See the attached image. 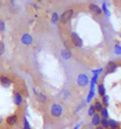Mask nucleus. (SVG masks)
<instances>
[{"instance_id":"1","label":"nucleus","mask_w":121,"mask_h":129,"mask_svg":"<svg viewBox=\"0 0 121 129\" xmlns=\"http://www.w3.org/2000/svg\"><path fill=\"white\" fill-rule=\"evenodd\" d=\"M72 15H73V10L72 9L66 10V11H65L62 14H61V22L62 23V24H66V23H68L69 21H70V19H71V17H72Z\"/></svg>"},{"instance_id":"2","label":"nucleus","mask_w":121,"mask_h":129,"mask_svg":"<svg viewBox=\"0 0 121 129\" xmlns=\"http://www.w3.org/2000/svg\"><path fill=\"white\" fill-rule=\"evenodd\" d=\"M51 113L53 117H60L61 115V113H62V107H61V106L58 104H54L52 107H51Z\"/></svg>"},{"instance_id":"3","label":"nucleus","mask_w":121,"mask_h":129,"mask_svg":"<svg viewBox=\"0 0 121 129\" xmlns=\"http://www.w3.org/2000/svg\"><path fill=\"white\" fill-rule=\"evenodd\" d=\"M71 40H72L73 44L76 46H78V47H81V46L82 45V39L79 37L77 33H74V32L71 33Z\"/></svg>"},{"instance_id":"4","label":"nucleus","mask_w":121,"mask_h":129,"mask_svg":"<svg viewBox=\"0 0 121 129\" xmlns=\"http://www.w3.org/2000/svg\"><path fill=\"white\" fill-rule=\"evenodd\" d=\"M78 83L80 86H85L88 83V78L86 75L82 74L78 77Z\"/></svg>"},{"instance_id":"5","label":"nucleus","mask_w":121,"mask_h":129,"mask_svg":"<svg viewBox=\"0 0 121 129\" xmlns=\"http://www.w3.org/2000/svg\"><path fill=\"white\" fill-rule=\"evenodd\" d=\"M89 9L93 14H96V15H99V14H102V9L98 6L96 4H90L89 5Z\"/></svg>"},{"instance_id":"6","label":"nucleus","mask_w":121,"mask_h":129,"mask_svg":"<svg viewBox=\"0 0 121 129\" xmlns=\"http://www.w3.org/2000/svg\"><path fill=\"white\" fill-rule=\"evenodd\" d=\"M21 42L25 45H30L33 42V38L28 34H25L21 38Z\"/></svg>"},{"instance_id":"7","label":"nucleus","mask_w":121,"mask_h":129,"mask_svg":"<svg viewBox=\"0 0 121 129\" xmlns=\"http://www.w3.org/2000/svg\"><path fill=\"white\" fill-rule=\"evenodd\" d=\"M0 82H1L2 86H4V87L10 86V85H11V83H12L11 80L9 79L6 76H1V77H0Z\"/></svg>"},{"instance_id":"8","label":"nucleus","mask_w":121,"mask_h":129,"mask_svg":"<svg viewBox=\"0 0 121 129\" xmlns=\"http://www.w3.org/2000/svg\"><path fill=\"white\" fill-rule=\"evenodd\" d=\"M116 70V64H115L114 62H109L107 64L106 67V73H113L114 72V71Z\"/></svg>"},{"instance_id":"9","label":"nucleus","mask_w":121,"mask_h":129,"mask_svg":"<svg viewBox=\"0 0 121 129\" xmlns=\"http://www.w3.org/2000/svg\"><path fill=\"white\" fill-rule=\"evenodd\" d=\"M17 120H18L17 116L16 115H12V116H9V117H7L6 122L9 125H14L17 122Z\"/></svg>"},{"instance_id":"10","label":"nucleus","mask_w":121,"mask_h":129,"mask_svg":"<svg viewBox=\"0 0 121 129\" xmlns=\"http://www.w3.org/2000/svg\"><path fill=\"white\" fill-rule=\"evenodd\" d=\"M22 101H23V98L21 96V95L19 93H15L14 95V103L16 104L17 106H19L20 104L22 103Z\"/></svg>"},{"instance_id":"11","label":"nucleus","mask_w":121,"mask_h":129,"mask_svg":"<svg viewBox=\"0 0 121 129\" xmlns=\"http://www.w3.org/2000/svg\"><path fill=\"white\" fill-rule=\"evenodd\" d=\"M100 117H99V116L98 115V114H94L93 115V117H92V124L95 125V126H98L99 124V122H100Z\"/></svg>"},{"instance_id":"12","label":"nucleus","mask_w":121,"mask_h":129,"mask_svg":"<svg viewBox=\"0 0 121 129\" xmlns=\"http://www.w3.org/2000/svg\"><path fill=\"white\" fill-rule=\"evenodd\" d=\"M98 91H99V93L101 96H104L105 95V88L103 84L99 85V87H98Z\"/></svg>"},{"instance_id":"13","label":"nucleus","mask_w":121,"mask_h":129,"mask_svg":"<svg viewBox=\"0 0 121 129\" xmlns=\"http://www.w3.org/2000/svg\"><path fill=\"white\" fill-rule=\"evenodd\" d=\"M61 55H62V57L64 59H66V60H67V59L71 58L70 51H68V50H63L62 51H61Z\"/></svg>"},{"instance_id":"14","label":"nucleus","mask_w":121,"mask_h":129,"mask_svg":"<svg viewBox=\"0 0 121 129\" xmlns=\"http://www.w3.org/2000/svg\"><path fill=\"white\" fill-rule=\"evenodd\" d=\"M95 110L98 111V112H102L103 109H104V107H103V105L102 103H100L99 102H97L96 103H95Z\"/></svg>"},{"instance_id":"15","label":"nucleus","mask_w":121,"mask_h":129,"mask_svg":"<svg viewBox=\"0 0 121 129\" xmlns=\"http://www.w3.org/2000/svg\"><path fill=\"white\" fill-rule=\"evenodd\" d=\"M37 99H38L39 102H43V103H45L46 102V96L44 94H41V93L37 95Z\"/></svg>"},{"instance_id":"16","label":"nucleus","mask_w":121,"mask_h":129,"mask_svg":"<svg viewBox=\"0 0 121 129\" xmlns=\"http://www.w3.org/2000/svg\"><path fill=\"white\" fill-rule=\"evenodd\" d=\"M108 122H109V126H110V127H113L114 129H115V128L117 127V123L115 122V121L109 120V121H108Z\"/></svg>"},{"instance_id":"17","label":"nucleus","mask_w":121,"mask_h":129,"mask_svg":"<svg viewBox=\"0 0 121 129\" xmlns=\"http://www.w3.org/2000/svg\"><path fill=\"white\" fill-rule=\"evenodd\" d=\"M24 121H25V122H24V129H31L29 122H28L27 119H26V117L24 118Z\"/></svg>"},{"instance_id":"18","label":"nucleus","mask_w":121,"mask_h":129,"mask_svg":"<svg viewBox=\"0 0 121 129\" xmlns=\"http://www.w3.org/2000/svg\"><path fill=\"white\" fill-rule=\"evenodd\" d=\"M95 107L94 106H91V107H89V110H88V115L89 116H93L95 114Z\"/></svg>"},{"instance_id":"19","label":"nucleus","mask_w":121,"mask_h":129,"mask_svg":"<svg viewBox=\"0 0 121 129\" xmlns=\"http://www.w3.org/2000/svg\"><path fill=\"white\" fill-rule=\"evenodd\" d=\"M100 122H102V125H103V127H104L107 128L108 127H109V122H108L106 118H103V119L100 121Z\"/></svg>"},{"instance_id":"20","label":"nucleus","mask_w":121,"mask_h":129,"mask_svg":"<svg viewBox=\"0 0 121 129\" xmlns=\"http://www.w3.org/2000/svg\"><path fill=\"white\" fill-rule=\"evenodd\" d=\"M4 50H5L4 44V42L0 41V55H2L4 53Z\"/></svg>"},{"instance_id":"21","label":"nucleus","mask_w":121,"mask_h":129,"mask_svg":"<svg viewBox=\"0 0 121 129\" xmlns=\"http://www.w3.org/2000/svg\"><path fill=\"white\" fill-rule=\"evenodd\" d=\"M51 20H52V23H56V21L58 20V14L56 13H54L52 14V18H51Z\"/></svg>"},{"instance_id":"22","label":"nucleus","mask_w":121,"mask_h":129,"mask_svg":"<svg viewBox=\"0 0 121 129\" xmlns=\"http://www.w3.org/2000/svg\"><path fill=\"white\" fill-rule=\"evenodd\" d=\"M5 29V24L3 20L0 19V32H3Z\"/></svg>"},{"instance_id":"23","label":"nucleus","mask_w":121,"mask_h":129,"mask_svg":"<svg viewBox=\"0 0 121 129\" xmlns=\"http://www.w3.org/2000/svg\"><path fill=\"white\" fill-rule=\"evenodd\" d=\"M102 116L104 117V118L108 117V116H109V114H108V111H107V109H103V111H102Z\"/></svg>"},{"instance_id":"24","label":"nucleus","mask_w":121,"mask_h":129,"mask_svg":"<svg viewBox=\"0 0 121 129\" xmlns=\"http://www.w3.org/2000/svg\"><path fill=\"white\" fill-rule=\"evenodd\" d=\"M93 95H94L93 91H90V93H89V95H88V96H87V102H90V100H91L92 98V96H93Z\"/></svg>"},{"instance_id":"25","label":"nucleus","mask_w":121,"mask_h":129,"mask_svg":"<svg viewBox=\"0 0 121 129\" xmlns=\"http://www.w3.org/2000/svg\"><path fill=\"white\" fill-rule=\"evenodd\" d=\"M108 100H109V96H104V98H103V101H104V103L105 104V106H108V105H109Z\"/></svg>"},{"instance_id":"26","label":"nucleus","mask_w":121,"mask_h":129,"mask_svg":"<svg viewBox=\"0 0 121 129\" xmlns=\"http://www.w3.org/2000/svg\"><path fill=\"white\" fill-rule=\"evenodd\" d=\"M103 9H104V12L106 13V14H107V15H109V12L107 10V8H106V5H105V4H104V8H103Z\"/></svg>"},{"instance_id":"27","label":"nucleus","mask_w":121,"mask_h":129,"mask_svg":"<svg viewBox=\"0 0 121 129\" xmlns=\"http://www.w3.org/2000/svg\"><path fill=\"white\" fill-rule=\"evenodd\" d=\"M79 126H80V124H78V126H77V127H76L75 128H74V129H78V128L79 127Z\"/></svg>"},{"instance_id":"28","label":"nucleus","mask_w":121,"mask_h":129,"mask_svg":"<svg viewBox=\"0 0 121 129\" xmlns=\"http://www.w3.org/2000/svg\"><path fill=\"white\" fill-rule=\"evenodd\" d=\"M96 129H103V127H98Z\"/></svg>"},{"instance_id":"29","label":"nucleus","mask_w":121,"mask_h":129,"mask_svg":"<svg viewBox=\"0 0 121 129\" xmlns=\"http://www.w3.org/2000/svg\"><path fill=\"white\" fill-rule=\"evenodd\" d=\"M2 121H3V120H2V118H1V117H0V124H1V122H2Z\"/></svg>"}]
</instances>
